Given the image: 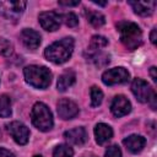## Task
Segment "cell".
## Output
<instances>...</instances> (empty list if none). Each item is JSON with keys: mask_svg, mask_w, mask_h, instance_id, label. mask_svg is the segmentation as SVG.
<instances>
[{"mask_svg": "<svg viewBox=\"0 0 157 157\" xmlns=\"http://www.w3.org/2000/svg\"><path fill=\"white\" fill-rule=\"evenodd\" d=\"M74 52V39L71 37L63 38L54 42L44 50L45 58L54 64H63L67 61Z\"/></svg>", "mask_w": 157, "mask_h": 157, "instance_id": "obj_1", "label": "cell"}, {"mask_svg": "<svg viewBox=\"0 0 157 157\" xmlns=\"http://www.w3.org/2000/svg\"><path fill=\"white\" fill-rule=\"evenodd\" d=\"M117 28L120 34V40L129 50L137 49L142 43V32L140 27L130 21H120L117 23Z\"/></svg>", "mask_w": 157, "mask_h": 157, "instance_id": "obj_2", "label": "cell"}, {"mask_svg": "<svg viewBox=\"0 0 157 157\" xmlns=\"http://www.w3.org/2000/svg\"><path fill=\"white\" fill-rule=\"evenodd\" d=\"M23 75L27 83L36 88H47L52 82V72L45 66L29 65L25 67Z\"/></svg>", "mask_w": 157, "mask_h": 157, "instance_id": "obj_3", "label": "cell"}, {"mask_svg": "<svg viewBox=\"0 0 157 157\" xmlns=\"http://www.w3.org/2000/svg\"><path fill=\"white\" fill-rule=\"evenodd\" d=\"M33 125L40 131H48L53 128V115L50 109L42 102H37L31 112Z\"/></svg>", "mask_w": 157, "mask_h": 157, "instance_id": "obj_4", "label": "cell"}, {"mask_svg": "<svg viewBox=\"0 0 157 157\" xmlns=\"http://www.w3.org/2000/svg\"><path fill=\"white\" fill-rule=\"evenodd\" d=\"M131 91L141 103H150L152 109H156V92L144 80L135 78L131 83Z\"/></svg>", "mask_w": 157, "mask_h": 157, "instance_id": "obj_5", "label": "cell"}, {"mask_svg": "<svg viewBox=\"0 0 157 157\" xmlns=\"http://www.w3.org/2000/svg\"><path fill=\"white\" fill-rule=\"evenodd\" d=\"M26 7V1L17 0H0V16L7 20H17Z\"/></svg>", "mask_w": 157, "mask_h": 157, "instance_id": "obj_6", "label": "cell"}, {"mask_svg": "<svg viewBox=\"0 0 157 157\" xmlns=\"http://www.w3.org/2000/svg\"><path fill=\"white\" fill-rule=\"evenodd\" d=\"M129 77H130L129 71L125 67L119 66V67H113V69L104 71L102 75V81L104 85L113 86V85L126 82L129 80Z\"/></svg>", "mask_w": 157, "mask_h": 157, "instance_id": "obj_7", "label": "cell"}, {"mask_svg": "<svg viewBox=\"0 0 157 157\" xmlns=\"http://www.w3.org/2000/svg\"><path fill=\"white\" fill-rule=\"evenodd\" d=\"M7 131L10 132V135L13 137V140L18 144V145H26L28 142L29 139V131L28 128L21 123V121H11L10 124L6 125Z\"/></svg>", "mask_w": 157, "mask_h": 157, "instance_id": "obj_8", "label": "cell"}, {"mask_svg": "<svg viewBox=\"0 0 157 157\" xmlns=\"http://www.w3.org/2000/svg\"><path fill=\"white\" fill-rule=\"evenodd\" d=\"M39 23L40 26L45 29V31H56L60 27L61 23V15H59L55 11H44L40 12L38 16Z\"/></svg>", "mask_w": 157, "mask_h": 157, "instance_id": "obj_9", "label": "cell"}, {"mask_svg": "<svg viewBox=\"0 0 157 157\" xmlns=\"http://www.w3.org/2000/svg\"><path fill=\"white\" fill-rule=\"evenodd\" d=\"M56 110H58V114L61 119L64 120H67V119H71L77 115L78 113V107L75 102H72L71 99L69 98H61L59 102H58V105H56Z\"/></svg>", "mask_w": 157, "mask_h": 157, "instance_id": "obj_10", "label": "cell"}, {"mask_svg": "<svg viewBox=\"0 0 157 157\" xmlns=\"http://www.w3.org/2000/svg\"><path fill=\"white\" fill-rule=\"evenodd\" d=\"M110 110H112V113L115 117L119 118V117H123V115H126L128 113H130L131 104H130V102L128 101L126 97H124V96H115L113 102H112Z\"/></svg>", "mask_w": 157, "mask_h": 157, "instance_id": "obj_11", "label": "cell"}, {"mask_svg": "<svg viewBox=\"0 0 157 157\" xmlns=\"http://www.w3.org/2000/svg\"><path fill=\"white\" fill-rule=\"evenodd\" d=\"M21 40L22 43L25 44L26 48L28 49H37L40 44V36L38 32H36L34 29H31V28H25L22 32H21Z\"/></svg>", "mask_w": 157, "mask_h": 157, "instance_id": "obj_12", "label": "cell"}, {"mask_svg": "<svg viewBox=\"0 0 157 157\" xmlns=\"http://www.w3.org/2000/svg\"><path fill=\"white\" fill-rule=\"evenodd\" d=\"M123 144L130 152L137 153L144 148V146L146 144V139L141 135H130L123 140Z\"/></svg>", "mask_w": 157, "mask_h": 157, "instance_id": "obj_13", "label": "cell"}, {"mask_svg": "<svg viewBox=\"0 0 157 157\" xmlns=\"http://www.w3.org/2000/svg\"><path fill=\"white\" fill-rule=\"evenodd\" d=\"M134 11L141 16H150L156 9V1H129Z\"/></svg>", "mask_w": 157, "mask_h": 157, "instance_id": "obj_14", "label": "cell"}, {"mask_svg": "<svg viewBox=\"0 0 157 157\" xmlns=\"http://www.w3.org/2000/svg\"><path fill=\"white\" fill-rule=\"evenodd\" d=\"M65 139L74 145H83L87 140V132L83 128H75L64 134Z\"/></svg>", "mask_w": 157, "mask_h": 157, "instance_id": "obj_15", "label": "cell"}, {"mask_svg": "<svg viewBox=\"0 0 157 157\" xmlns=\"http://www.w3.org/2000/svg\"><path fill=\"white\" fill-rule=\"evenodd\" d=\"M94 136H96V141L99 145H103V144H105L107 141H109L112 139L113 130L109 125H107L104 123H99L94 128Z\"/></svg>", "mask_w": 157, "mask_h": 157, "instance_id": "obj_16", "label": "cell"}, {"mask_svg": "<svg viewBox=\"0 0 157 157\" xmlns=\"http://www.w3.org/2000/svg\"><path fill=\"white\" fill-rule=\"evenodd\" d=\"M75 80H76L75 72L72 70H66L58 78V90L60 92H65L70 86L75 83Z\"/></svg>", "mask_w": 157, "mask_h": 157, "instance_id": "obj_17", "label": "cell"}, {"mask_svg": "<svg viewBox=\"0 0 157 157\" xmlns=\"http://www.w3.org/2000/svg\"><path fill=\"white\" fill-rule=\"evenodd\" d=\"M86 17H87L88 22L96 28H98V27H101V26H103L105 23V17L98 11L86 10Z\"/></svg>", "mask_w": 157, "mask_h": 157, "instance_id": "obj_18", "label": "cell"}, {"mask_svg": "<svg viewBox=\"0 0 157 157\" xmlns=\"http://www.w3.org/2000/svg\"><path fill=\"white\" fill-rule=\"evenodd\" d=\"M88 59L98 67L105 66L109 63V55L102 52H88Z\"/></svg>", "mask_w": 157, "mask_h": 157, "instance_id": "obj_19", "label": "cell"}, {"mask_svg": "<svg viewBox=\"0 0 157 157\" xmlns=\"http://www.w3.org/2000/svg\"><path fill=\"white\" fill-rule=\"evenodd\" d=\"M108 44V39L103 36H93L91 38V43L88 47V52H99Z\"/></svg>", "mask_w": 157, "mask_h": 157, "instance_id": "obj_20", "label": "cell"}, {"mask_svg": "<svg viewBox=\"0 0 157 157\" xmlns=\"http://www.w3.org/2000/svg\"><path fill=\"white\" fill-rule=\"evenodd\" d=\"M11 115V99L6 94L0 96V117L7 118Z\"/></svg>", "mask_w": 157, "mask_h": 157, "instance_id": "obj_21", "label": "cell"}, {"mask_svg": "<svg viewBox=\"0 0 157 157\" xmlns=\"http://www.w3.org/2000/svg\"><path fill=\"white\" fill-rule=\"evenodd\" d=\"M74 151L69 145H59L55 147L53 157H72Z\"/></svg>", "mask_w": 157, "mask_h": 157, "instance_id": "obj_22", "label": "cell"}, {"mask_svg": "<svg viewBox=\"0 0 157 157\" xmlns=\"http://www.w3.org/2000/svg\"><path fill=\"white\" fill-rule=\"evenodd\" d=\"M103 101V92L96 87L92 86L91 87V105L92 107H98Z\"/></svg>", "mask_w": 157, "mask_h": 157, "instance_id": "obj_23", "label": "cell"}, {"mask_svg": "<svg viewBox=\"0 0 157 157\" xmlns=\"http://www.w3.org/2000/svg\"><path fill=\"white\" fill-rule=\"evenodd\" d=\"M12 52H13L12 44H11L7 39L1 38V39H0V53H1L2 55H5V56H10V55L12 54Z\"/></svg>", "mask_w": 157, "mask_h": 157, "instance_id": "obj_24", "label": "cell"}, {"mask_svg": "<svg viewBox=\"0 0 157 157\" xmlns=\"http://www.w3.org/2000/svg\"><path fill=\"white\" fill-rule=\"evenodd\" d=\"M61 21H64L65 25L69 26V27H75L78 23V18L74 12H69V13L63 15L61 16Z\"/></svg>", "mask_w": 157, "mask_h": 157, "instance_id": "obj_25", "label": "cell"}, {"mask_svg": "<svg viewBox=\"0 0 157 157\" xmlns=\"http://www.w3.org/2000/svg\"><path fill=\"white\" fill-rule=\"evenodd\" d=\"M104 157H121V151H120V148L117 145H112L105 151Z\"/></svg>", "mask_w": 157, "mask_h": 157, "instance_id": "obj_26", "label": "cell"}, {"mask_svg": "<svg viewBox=\"0 0 157 157\" xmlns=\"http://www.w3.org/2000/svg\"><path fill=\"white\" fill-rule=\"evenodd\" d=\"M0 157H15V155L10 150L4 148V147H0Z\"/></svg>", "mask_w": 157, "mask_h": 157, "instance_id": "obj_27", "label": "cell"}, {"mask_svg": "<svg viewBox=\"0 0 157 157\" xmlns=\"http://www.w3.org/2000/svg\"><path fill=\"white\" fill-rule=\"evenodd\" d=\"M78 4L80 1H63V0L59 1V5H64V6H76Z\"/></svg>", "mask_w": 157, "mask_h": 157, "instance_id": "obj_28", "label": "cell"}, {"mask_svg": "<svg viewBox=\"0 0 157 157\" xmlns=\"http://www.w3.org/2000/svg\"><path fill=\"white\" fill-rule=\"evenodd\" d=\"M150 74H151L152 80H153V81H157V76H156V67H155V66H152V67L150 69Z\"/></svg>", "mask_w": 157, "mask_h": 157, "instance_id": "obj_29", "label": "cell"}, {"mask_svg": "<svg viewBox=\"0 0 157 157\" xmlns=\"http://www.w3.org/2000/svg\"><path fill=\"white\" fill-rule=\"evenodd\" d=\"M156 33H157V31H156V28H153L152 32H151V36H150L151 42H152L153 44H156Z\"/></svg>", "mask_w": 157, "mask_h": 157, "instance_id": "obj_30", "label": "cell"}, {"mask_svg": "<svg viewBox=\"0 0 157 157\" xmlns=\"http://www.w3.org/2000/svg\"><path fill=\"white\" fill-rule=\"evenodd\" d=\"M34 157H42V156H34Z\"/></svg>", "mask_w": 157, "mask_h": 157, "instance_id": "obj_31", "label": "cell"}]
</instances>
